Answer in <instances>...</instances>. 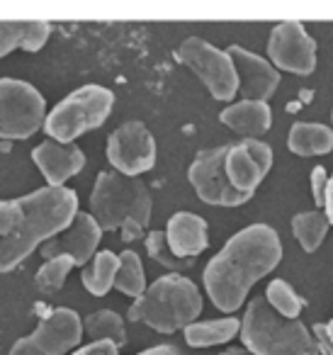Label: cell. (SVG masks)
<instances>
[{
  "label": "cell",
  "instance_id": "6da1fadb",
  "mask_svg": "<svg viewBox=\"0 0 333 355\" xmlns=\"http://www.w3.org/2000/svg\"><path fill=\"white\" fill-rule=\"evenodd\" d=\"M78 214L71 188H44L15 200H0V275L10 272L37 246L61 234Z\"/></svg>",
  "mask_w": 333,
  "mask_h": 355
},
{
  "label": "cell",
  "instance_id": "7a4b0ae2",
  "mask_svg": "<svg viewBox=\"0 0 333 355\" xmlns=\"http://www.w3.org/2000/svg\"><path fill=\"white\" fill-rule=\"evenodd\" d=\"M282 261V243L273 227L250 224L236 232L207 263L202 280L212 304L219 311H236L250 287L263 280Z\"/></svg>",
  "mask_w": 333,
  "mask_h": 355
},
{
  "label": "cell",
  "instance_id": "3957f363",
  "mask_svg": "<svg viewBox=\"0 0 333 355\" xmlns=\"http://www.w3.org/2000/svg\"><path fill=\"white\" fill-rule=\"evenodd\" d=\"M200 311L202 295L195 282L185 275L168 272L146 287L139 300H134V304L127 309V319L142 321L158 334H173L195 324Z\"/></svg>",
  "mask_w": 333,
  "mask_h": 355
},
{
  "label": "cell",
  "instance_id": "277c9868",
  "mask_svg": "<svg viewBox=\"0 0 333 355\" xmlns=\"http://www.w3.org/2000/svg\"><path fill=\"white\" fill-rule=\"evenodd\" d=\"M239 336L253 355H318V345L299 319H284L265 297L248 302Z\"/></svg>",
  "mask_w": 333,
  "mask_h": 355
},
{
  "label": "cell",
  "instance_id": "5b68a950",
  "mask_svg": "<svg viewBox=\"0 0 333 355\" xmlns=\"http://www.w3.org/2000/svg\"><path fill=\"white\" fill-rule=\"evenodd\" d=\"M151 193L139 178L117 171H103L90 193V217L103 232H114L124 222H137L144 229L151 222Z\"/></svg>",
  "mask_w": 333,
  "mask_h": 355
},
{
  "label": "cell",
  "instance_id": "8992f818",
  "mask_svg": "<svg viewBox=\"0 0 333 355\" xmlns=\"http://www.w3.org/2000/svg\"><path fill=\"white\" fill-rule=\"evenodd\" d=\"M112 105L114 95L105 85H80L59 105H54V110L44 117L46 137L59 144H74L80 134L103 127L112 112Z\"/></svg>",
  "mask_w": 333,
  "mask_h": 355
},
{
  "label": "cell",
  "instance_id": "52a82bcc",
  "mask_svg": "<svg viewBox=\"0 0 333 355\" xmlns=\"http://www.w3.org/2000/svg\"><path fill=\"white\" fill-rule=\"evenodd\" d=\"M44 95L20 78H0V139L25 141L44 124Z\"/></svg>",
  "mask_w": 333,
  "mask_h": 355
},
{
  "label": "cell",
  "instance_id": "ba28073f",
  "mask_svg": "<svg viewBox=\"0 0 333 355\" xmlns=\"http://www.w3.org/2000/svg\"><path fill=\"white\" fill-rule=\"evenodd\" d=\"M178 61L202 80V85L210 90L214 100H231L239 90L229 54L200 37H187L178 46Z\"/></svg>",
  "mask_w": 333,
  "mask_h": 355
},
{
  "label": "cell",
  "instance_id": "9c48e42d",
  "mask_svg": "<svg viewBox=\"0 0 333 355\" xmlns=\"http://www.w3.org/2000/svg\"><path fill=\"white\" fill-rule=\"evenodd\" d=\"M83 338V321L69 306H56L35 331L12 345L10 355H66Z\"/></svg>",
  "mask_w": 333,
  "mask_h": 355
},
{
  "label": "cell",
  "instance_id": "30bf717a",
  "mask_svg": "<svg viewBox=\"0 0 333 355\" xmlns=\"http://www.w3.org/2000/svg\"><path fill=\"white\" fill-rule=\"evenodd\" d=\"M226 151H229V146H214L200 151L192 166L187 168V180L202 202L214 205V207H239V205L248 202L253 195L239 193L236 188H231L224 171Z\"/></svg>",
  "mask_w": 333,
  "mask_h": 355
},
{
  "label": "cell",
  "instance_id": "8fae6325",
  "mask_svg": "<svg viewBox=\"0 0 333 355\" xmlns=\"http://www.w3.org/2000/svg\"><path fill=\"white\" fill-rule=\"evenodd\" d=\"M108 161L117 173L137 178L156 166V141L144 122H124L108 139Z\"/></svg>",
  "mask_w": 333,
  "mask_h": 355
},
{
  "label": "cell",
  "instance_id": "7c38bea8",
  "mask_svg": "<svg viewBox=\"0 0 333 355\" xmlns=\"http://www.w3.org/2000/svg\"><path fill=\"white\" fill-rule=\"evenodd\" d=\"M268 56L275 69L294 76H309L316 69V42L302 22H282L270 32Z\"/></svg>",
  "mask_w": 333,
  "mask_h": 355
},
{
  "label": "cell",
  "instance_id": "4fadbf2b",
  "mask_svg": "<svg viewBox=\"0 0 333 355\" xmlns=\"http://www.w3.org/2000/svg\"><path fill=\"white\" fill-rule=\"evenodd\" d=\"M100 239H103V229H100L98 222L90 217V212H78L76 219L64 229V232L42 243L40 253L44 256V261L66 256L74 261V266L85 268L90 261H93Z\"/></svg>",
  "mask_w": 333,
  "mask_h": 355
},
{
  "label": "cell",
  "instance_id": "5bb4252c",
  "mask_svg": "<svg viewBox=\"0 0 333 355\" xmlns=\"http://www.w3.org/2000/svg\"><path fill=\"white\" fill-rule=\"evenodd\" d=\"M231 64L236 71V83H239L241 98L253 100V103H268L270 95L278 90L280 85V73L270 61H265L263 56L253 54V51L244 49V46L234 44L226 49Z\"/></svg>",
  "mask_w": 333,
  "mask_h": 355
},
{
  "label": "cell",
  "instance_id": "9a60e30c",
  "mask_svg": "<svg viewBox=\"0 0 333 355\" xmlns=\"http://www.w3.org/2000/svg\"><path fill=\"white\" fill-rule=\"evenodd\" d=\"M32 161L42 171L49 188H64L69 178L78 175L85 168V153L76 144H59L49 139L32 151Z\"/></svg>",
  "mask_w": 333,
  "mask_h": 355
},
{
  "label": "cell",
  "instance_id": "2e32d148",
  "mask_svg": "<svg viewBox=\"0 0 333 355\" xmlns=\"http://www.w3.org/2000/svg\"><path fill=\"white\" fill-rule=\"evenodd\" d=\"M166 243L173 251L176 258H192L195 261L207 246H210V239H207V222L200 214L192 212H176L168 219L166 227Z\"/></svg>",
  "mask_w": 333,
  "mask_h": 355
},
{
  "label": "cell",
  "instance_id": "e0dca14e",
  "mask_svg": "<svg viewBox=\"0 0 333 355\" xmlns=\"http://www.w3.org/2000/svg\"><path fill=\"white\" fill-rule=\"evenodd\" d=\"M219 122L224 127L234 129L236 134L246 139L263 137L273 124V110L268 103H253V100H241L236 105H229L221 110Z\"/></svg>",
  "mask_w": 333,
  "mask_h": 355
},
{
  "label": "cell",
  "instance_id": "ac0fdd59",
  "mask_svg": "<svg viewBox=\"0 0 333 355\" xmlns=\"http://www.w3.org/2000/svg\"><path fill=\"white\" fill-rule=\"evenodd\" d=\"M224 171H226L231 188H236L239 193H248V195H253L255 188L263 183V178L268 175V173L255 163V158L250 156L248 148L241 141L229 146L226 158H224Z\"/></svg>",
  "mask_w": 333,
  "mask_h": 355
},
{
  "label": "cell",
  "instance_id": "d6986e66",
  "mask_svg": "<svg viewBox=\"0 0 333 355\" xmlns=\"http://www.w3.org/2000/svg\"><path fill=\"white\" fill-rule=\"evenodd\" d=\"M49 37V22H0V59L12 49L40 51Z\"/></svg>",
  "mask_w": 333,
  "mask_h": 355
},
{
  "label": "cell",
  "instance_id": "ffe728a7",
  "mask_svg": "<svg viewBox=\"0 0 333 355\" xmlns=\"http://www.w3.org/2000/svg\"><path fill=\"white\" fill-rule=\"evenodd\" d=\"M287 146L297 156H323L333 148V132L323 124L294 122L289 129Z\"/></svg>",
  "mask_w": 333,
  "mask_h": 355
},
{
  "label": "cell",
  "instance_id": "44dd1931",
  "mask_svg": "<svg viewBox=\"0 0 333 355\" xmlns=\"http://www.w3.org/2000/svg\"><path fill=\"white\" fill-rule=\"evenodd\" d=\"M241 329V321L236 316L214 321H195L185 326V340L190 348H210V345H221L231 340Z\"/></svg>",
  "mask_w": 333,
  "mask_h": 355
},
{
  "label": "cell",
  "instance_id": "7402d4cb",
  "mask_svg": "<svg viewBox=\"0 0 333 355\" xmlns=\"http://www.w3.org/2000/svg\"><path fill=\"white\" fill-rule=\"evenodd\" d=\"M119 268V256L112 251H98L93 263L83 268V285L93 297H105L114 287V275Z\"/></svg>",
  "mask_w": 333,
  "mask_h": 355
},
{
  "label": "cell",
  "instance_id": "603a6c76",
  "mask_svg": "<svg viewBox=\"0 0 333 355\" xmlns=\"http://www.w3.org/2000/svg\"><path fill=\"white\" fill-rule=\"evenodd\" d=\"M83 334H88L90 343L95 340H108V343L122 348L127 343V329H124V319L112 309H100L93 311L88 319L83 321Z\"/></svg>",
  "mask_w": 333,
  "mask_h": 355
},
{
  "label": "cell",
  "instance_id": "cb8c5ba5",
  "mask_svg": "<svg viewBox=\"0 0 333 355\" xmlns=\"http://www.w3.org/2000/svg\"><path fill=\"white\" fill-rule=\"evenodd\" d=\"M328 219L321 209H314V212H299L292 219V232L294 239L299 241V246L307 253H314L323 243L328 234Z\"/></svg>",
  "mask_w": 333,
  "mask_h": 355
},
{
  "label": "cell",
  "instance_id": "d4e9b609",
  "mask_svg": "<svg viewBox=\"0 0 333 355\" xmlns=\"http://www.w3.org/2000/svg\"><path fill=\"white\" fill-rule=\"evenodd\" d=\"M114 287L122 295L134 297V300H139L146 292V277H144L142 258L134 251L119 253V268H117V275H114Z\"/></svg>",
  "mask_w": 333,
  "mask_h": 355
},
{
  "label": "cell",
  "instance_id": "484cf974",
  "mask_svg": "<svg viewBox=\"0 0 333 355\" xmlns=\"http://www.w3.org/2000/svg\"><path fill=\"white\" fill-rule=\"evenodd\" d=\"M265 302L278 311L284 319H297L302 314L307 302L292 290V285H287L284 280H273L265 290Z\"/></svg>",
  "mask_w": 333,
  "mask_h": 355
},
{
  "label": "cell",
  "instance_id": "4316f807",
  "mask_svg": "<svg viewBox=\"0 0 333 355\" xmlns=\"http://www.w3.org/2000/svg\"><path fill=\"white\" fill-rule=\"evenodd\" d=\"M146 251L153 261L161 263V266L166 268V270H171L173 275H180V272L190 270V268L195 266L192 258H185V261H182V258L173 256V251L166 243V232H151L148 234L146 236Z\"/></svg>",
  "mask_w": 333,
  "mask_h": 355
},
{
  "label": "cell",
  "instance_id": "83f0119b",
  "mask_svg": "<svg viewBox=\"0 0 333 355\" xmlns=\"http://www.w3.org/2000/svg\"><path fill=\"white\" fill-rule=\"evenodd\" d=\"M71 270H74V261H71V258H66V256L51 258V261H46L44 266L40 268V272H37V277H35V285L40 287L42 292H59L61 287H64Z\"/></svg>",
  "mask_w": 333,
  "mask_h": 355
},
{
  "label": "cell",
  "instance_id": "f1b7e54d",
  "mask_svg": "<svg viewBox=\"0 0 333 355\" xmlns=\"http://www.w3.org/2000/svg\"><path fill=\"white\" fill-rule=\"evenodd\" d=\"M241 144L248 148V153L255 158V163H258L265 173L273 168V148H270L268 144H263L260 139H244Z\"/></svg>",
  "mask_w": 333,
  "mask_h": 355
},
{
  "label": "cell",
  "instance_id": "f546056e",
  "mask_svg": "<svg viewBox=\"0 0 333 355\" xmlns=\"http://www.w3.org/2000/svg\"><path fill=\"white\" fill-rule=\"evenodd\" d=\"M328 185V173L323 166H316L311 171V193H314V202L316 207H323V193H326Z\"/></svg>",
  "mask_w": 333,
  "mask_h": 355
},
{
  "label": "cell",
  "instance_id": "4dcf8cb0",
  "mask_svg": "<svg viewBox=\"0 0 333 355\" xmlns=\"http://www.w3.org/2000/svg\"><path fill=\"white\" fill-rule=\"evenodd\" d=\"M74 355H119V348L108 340H95V343H88L83 348H78Z\"/></svg>",
  "mask_w": 333,
  "mask_h": 355
},
{
  "label": "cell",
  "instance_id": "1f68e13d",
  "mask_svg": "<svg viewBox=\"0 0 333 355\" xmlns=\"http://www.w3.org/2000/svg\"><path fill=\"white\" fill-rule=\"evenodd\" d=\"M119 232H122V241L129 243V241H137V239H142L144 234V227L137 222H124L122 227H119Z\"/></svg>",
  "mask_w": 333,
  "mask_h": 355
},
{
  "label": "cell",
  "instance_id": "d6a6232c",
  "mask_svg": "<svg viewBox=\"0 0 333 355\" xmlns=\"http://www.w3.org/2000/svg\"><path fill=\"white\" fill-rule=\"evenodd\" d=\"M323 214H326L328 224H333V175H328L326 193H323Z\"/></svg>",
  "mask_w": 333,
  "mask_h": 355
},
{
  "label": "cell",
  "instance_id": "836d02e7",
  "mask_svg": "<svg viewBox=\"0 0 333 355\" xmlns=\"http://www.w3.org/2000/svg\"><path fill=\"white\" fill-rule=\"evenodd\" d=\"M139 355H180V350L176 345H153V348L142 350Z\"/></svg>",
  "mask_w": 333,
  "mask_h": 355
},
{
  "label": "cell",
  "instance_id": "e575fe53",
  "mask_svg": "<svg viewBox=\"0 0 333 355\" xmlns=\"http://www.w3.org/2000/svg\"><path fill=\"white\" fill-rule=\"evenodd\" d=\"M321 329H323V336H326L328 345L333 348V319L328 321V324H321Z\"/></svg>",
  "mask_w": 333,
  "mask_h": 355
},
{
  "label": "cell",
  "instance_id": "d590c367",
  "mask_svg": "<svg viewBox=\"0 0 333 355\" xmlns=\"http://www.w3.org/2000/svg\"><path fill=\"white\" fill-rule=\"evenodd\" d=\"M221 355H253V353H248L246 348H229V350H224Z\"/></svg>",
  "mask_w": 333,
  "mask_h": 355
},
{
  "label": "cell",
  "instance_id": "8d00e7d4",
  "mask_svg": "<svg viewBox=\"0 0 333 355\" xmlns=\"http://www.w3.org/2000/svg\"><path fill=\"white\" fill-rule=\"evenodd\" d=\"M331 122H333V110H331Z\"/></svg>",
  "mask_w": 333,
  "mask_h": 355
}]
</instances>
